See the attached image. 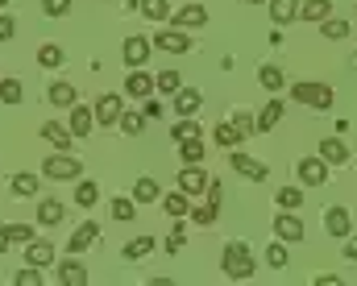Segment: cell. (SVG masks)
Instances as JSON below:
<instances>
[{
  "mask_svg": "<svg viewBox=\"0 0 357 286\" xmlns=\"http://www.w3.org/2000/svg\"><path fill=\"white\" fill-rule=\"evenodd\" d=\"M254 270H258V262L250 257V245L229 241V245H225V274H229L233 283H245V278H254Z\"/></svg>",
  "mask_w": 357,
  "mask_h": 286,
  "instance_id": "6da1fadb",
  "label": "cell"
},
{
  "mask_svg": "<svg viewBox=\"0 0 357 286\" xmlns=\"http://www.w3.org/2000/svg\"><path fill=\"white\" fill-rule=\"evenodd\" d=\"M291 95H295L299 104H307V108H320V112H324V108H333V100H337L328 84H295V92H291Z\"/></svg>",
  "mask_w": 357,
  "mask_h": 286,
  "instance_id": "7a4b0ae2",
  "label": "cell"
},
{
  "mask_svg": "<svg viewBox=\"0 0 357 286\" xmlns=\"http://www.w3.org/2000/svg\"><path fill=\"white\" fill-rule=\"evenodd\" d=\"M295 175H299L303 187H324V183H328V162H324V158H299Z\"/></svg>",
  "mask_w": 357,
  "mask_h": 286,
  "instance_id": "3957f363",
  "label": "cell"
},
{
  "mask_svg": "<svg viewBox=\"0 0 357 286\" xmlns=\"http://www.w3.org/2000/svg\"><path fill=\"white\" fill-rule=\"evenodd\" d=\"M46 179H79V158L59 150L54 158H46Z\"/></svg>",
  "mask_w": 357,
  "mask_h": 286,
  "instance_id": "277c9868",
  "label": "cell"
},
{
  "mask_svg": "<svg viewBox=\"0 0 357 286\" xmlns=\"http://www.w3.org/2000/svg\"><path fill=\"white\" fill-rule=\"evenodd\" d=\"M150 50H154V42H150V38H142V33L125 38V46H121V54H125V63H129V67H142V63L150 58Z\"/></svg>",
  "mask_w": 357,
  "mask_h": 286,
  "instance_id": "5b68a950",
  "label": "cell"
},
{
  "mask_svg": "<svg viewBox=\"0 0 357 286\" xmlns=\"http://www.w3.org/2000/svg\"><path fill=\"white\" fill-rule=\"evenodd\" d=\"M67 129H71V137H88L91 129H96V108H84V104H71Z\"/></svg>",
  "mask_w": 357,
  "mask_h": 286,
  "instance_id": "8992f818",
  "label": "cell"
},
{
  "mask_svg": "<svg viewBox=\"0 0 357 286\" xmlns=\"http://www.w3.org/2000/svg\"><path fill=\"white\" fill-rule=\"evenodd\" d=\"M324 228H328V237H349L354 232V220H349V207H328L324 212Z\"/></svg>",
  "mask_w": 357,
  "mask_h": 286,
  "instance_id": "52a82bcc",
  "label": "cell"
},
{
  "mask_svg": "<svg viewBox=\"0 0 357 286\" xmlns=\"http://www.w3.org/2000/svg\"><path fill=\"white\" fill-rule=\"evenodd\" d=\"M274 237H278V241H303V220L282 207V216L274 220Z\"/></svg>",
  "mask_w": 357,
  "mask_h": 286,
  "instance_id": "ba28073f",
  "label": "cell"
},
{
  "mask_svg": "<svg viewBox=\"0 0 357 286\" xmlns=\"http://www.w3.org/2000/svg\"><path fill=\"white\" fill-rule=\"evenodd\" d=\"M121 112H125V108H121V95H100V100H96V125H108V129H112V125H116V120H121Z\"/></svg>",
  "mask_w": 357,
  "mask_h": 286,
  "instance_id": "9c48e42d",
  "label": "cell"
},
{
  "mask_svg": "<svg viewBox=\"0 0 357 286\" xmlns=\"http://www.w3.org/2000/svg\"><path fill=\"white\" fill-rule=\"evenodd\" d=\"M154 46H158V50H167V54H187V50H191V38L175 25V29H162V33L154 38Z\"/></svg>",
  "mask_w": 357,
  "mask_h": 286,
  "instance_id": "30bf717a",
  "label": "cell"
},
{
  "mask_svg": "<svg viewBox=\"0 0 357 286\" xmlns=\"http://www.w3.org/2000/svg\"><path fill=\"white\" fill-rule=\"evenodd\" d=\"M320 158H324L328 166H345V162H349V145H345L341 137H324V141H320Z\"/></svg>",
  "mask_w": 357,
  "mask_h": 286,
  "instance_id": "8fae6325",
  "label": "cell"
},
{
  "mask_svg": "<svg viewBox=\"0 0 357 286\" xmlns=\"http://www.w3.org/2000/svg\"><path fill=\"white\" fill-rule=\"evenodd\" d=\"M125 92L133 95V100H150L158 88H154V75H146V71H133V75L125 79Z\"/></svg>",
  "mask_w": 357,
  "mask_h": 286,
  "instance_id": "7c38bea8",
  "label": "cell"
},
{
  "mask_svg": "<svg viewBox=\"0 0 357 286\" xmlns=\"http://www.w3.org/2000/svg\"><path fill=\"white\" fill-rule=\"evenodd\" d=\"M178 191H187V195H204V191H208V175H204L199 166H187V170L178 175Z\"/></svg>",
  "mask_w": 357,
  "mask_h": 286,
  "instance_id": "4fadbf2b",
  "label": "cell"
},
{
  "mask_svg": "<svg viewBox=\"0 0 357 286\" xmlns=\"http://www.w3.org/2000/svg\"><path fill=\"white\" fill-rule=\"evenodd\" d=\"M175 25L178 29H199V25H208V8H204V4H187V8H178Z\"/></svg>",
  "mask_w": 357,
  "mask_h": 286,
  "instance_id": "5bb4252c",
  "label": "cell"
},
{
  "mask_svg": "<svg viewBox=\"0 0 357 286\" xmlns=\"http://www.w3.org/2000/svg\"><path fill=\"white\" fill-rule=\"evenodd\" d=\"M199 104H204V95L195 92V88H178V92H175V112H178V116H195V112H199Z\"/></svg>",
  "mask_w": 357,
  "mask_h": 286,
  "instance_id": "9a60e30c",
  "label": "cell"
},
{
  "mask_svg": "<svg viewBox=\"0 0 357 286\" xmlns=\"http://www.w3.org/2000/svg\"><path fill=\"white\" fill-rule=\"evenodd\" d=\"M229 162H233V170H237V175H245V179H258V183L266 179V166H262V162H254L250 154H233Z\"/></svg>",
  "mask_w": 357,
  "mask_h": 286,
  "instance_id": "2e32d148",
  "label": "cell"
},
{
  "mask_svg": "<svg viewBox=\"0 0 357 286\" xmlns=\"http://www.w3.org/2000/svg\"><path fill=\"white\" fill-rule=\"evenodd\" d=\"M241 137H245V133H241V125H237V120H225V125H216V133H212V141H216V145H225V150H233Z\"/></svg>",
  "mask_w": 357,
  "mask_h": 286,
  "instance_id": "e0dca14e",
  "label": "cell"
},
{
  "mask_svg": "<svg viewBox=\"0 0 357 286\" xmlns=\"http://www.w3.org/2000/svg\"><path fill=\"white\" fill-rule=\"evenodd\" d=\"M25 257H29V266H50L54 262V245L50 241H29V249H25Z\"/></svg>",
  "mask_w": 357,
  "mask_h": 286,
  "instance_id": "ac0fdd59",
  "label": "cell"
},
{
  "mask_svg": "<svg viewBox=\"0 0 357 286\" xmlns=\"http://www.w3.org/2000/svg\"><path fill=\"white\" fill-rule=\"evenodd\" d=\"M96 237H100V228H96V220H84V224H79V228L71 232V253H84V249H88V245L96 241Z\"/></svg>",
  "mask_w": 357,
  "mask_h": 286,
  "instance_id": "d6986e66",
  "label": "cell"
},
{
  "mask_svg": "<svg viewBox=\"0 0 357 286\" xmlns=\"http://www.w3.org/2000/svg\"><path fill=\"white\" fill-rule=\"evenodd\" d=\"M59 283H63V286H84V283H88L84 262H63V266H59Z\"/></svg>",
  "mask_w": 357,
  "mask_h": 286,
  "instance_id": "ffe728a7",
  "label": "cell"
},
{
  "mask_svg": "<svg viewBox=\"0 0 357 286\" xmlns=\"http://www.w3.org/2000/svg\"><path fill=\"white\" fill-rule=\"evenodd\" d=\"M42 137H46L50 145H59V150H71V129H63L59 120H46V125H42Z\"/></svg>",
  "mask_w": 357,
  "mask_h": 286,
  "instance_id": "44dd1931",
  "label": "cell"
},
{
  "mask_svg": "<svg viewBox=\"0 0 357 286\" xmlns=\"http://www.w3.org/2000/svg\"><path fill=\"white\" fill-rule=\"evenodd\" d=\"M38 224H46V228L63 224V203H59V199H42V203H38Z\"/></svg>",
  "mask_w": 357,
  "mask_h": 286,
  "instance_id": "7402d4cb",
  "label": "cell"
},
{
  "mask_svg": "<svg viewBox=\"0 0 357 286\" xmlns=\"http://www.w3.org/2000/svg\"><path fill=\"white\" fill-rule=\"evenodd\" d=\"M299 17L303 21H324V17H333V0H303Z\"/></svg>",
  "mask_w": 357,
  "mask_h": 286,
  "instance_id": "603a6c76",
  "label": "cell"
},
{
  "mask_svg": "<svg viewBox=\"0 0 357 286\" xmlns=\"http://www.w3.org/2000/svg\"><path fill=\"white\" fill-rule=\"evenodd\" d=\"M178 158H183L187 166H199V162H204V141H199V137L178 141Z\"/></svg>",
  "mask_w": 357,
  "mask_h": 286,
  "instance_id": "cb8c5ba5",
  "label": "cell"
},
{
  "mask_svg": "<svg viewBox=\"0 0 357 286\" xmlns=\"http://www.w3.org/2000/svg\"><path fill=\"white\" fill-rule=\"evenodd\" d=\"M121 253H125L129 262H142V257H150V253H154V237H133Z\"/></svg>",
  "mask_w": 357,
  "mask_h": 286,
  "instance_id": "d4e9b609",
  "label": "cell"
},
{
  "mask_svg": "<svg viewBox=\"0 0 357 286\" xmlns=\"http://www.w3.org/2000/svg\"><path fill=\"white\" fill-rule=\"evenodd\" d=\"M270 17H274L278 25L295 21V17H299V0H270Z\"/></svg>",
  "mask_w": 357,
  "mask_h": 286,
  "instance_id": "484cf974",
  "label": "cell"
},
{
  "mask_svg": "<svg viewBox=\"0 0 357 286\" xmlns=\"http://www.w3.org/2000/svg\"><path fill=\"white\" fill-rule=\"evenodd\" d=\"M50 104H54V108H71V104H79V88H71V84H54V88H50Z\"/></svg>",
  "mask_w": 357,
  "mask_h": 286,
  "instance_id": "4316f807",
  "label": "cell"
},
{
  "mask_svg": "<svg viewBox=\"0 0 357 286\" xmlns=\"http://www.w3.org/2000/svg\"><path fill=\"white\" fill-rule=\"evenodd\" d=\"M282 112H287V108H282V100H270L266 108L258 112V129H262V133H266V129H274V125L282 120Z\"/></svg>",
  "mask_w": 357,
  "mask_h": 286,
  "instance_id": "83f0119b",
  "label": "cell"
},
{
  "mask_svg": "<svg viewBox=\"0 0 357 286\" xmlns=\"http://www.w3.org/2000/svg\"><path fill=\"white\" fill-rule=\"evenodd\" d=\"M137 8H142L146 21H167L171 17V4L167 0H137Z\"/></svg>",
  "mask_w": 357,
  "mask_h": 286,
  "instance_id": "f1b7e54d",
  "label": "cell"
},
{
  "mask_svg": "<svg viewBox=\"0 0 357 286\" xmlns=\"http://www.w3.org/2000/svg\"><path fill=\"white\" fill-rule=\"evenodd\" d=\"M162 207L175 216V220H183V216H191V203H187V191H171L167 199H162Z\"/></svg>",
  "mask_w": 357,
  "mask_h": 286,
  "instance_id": "f546056e",
  "label": "cell"
},
{
  "mask_svg": "<svg viewBox=\"0 0 357 286\" xmlns=\"http://www.w3.org/2000/svg\"><path fill=\"white\" fill-rule=\"evenodd\" d=\"M320 33H324L328 42H341V38H349V21H337V17H324V21H320Z\"/></svg>",
  "mask_w": 357,
  "mask_h": 286,
  "instance_id": "4dcf8cb0",
  "label": "cell"
},
{
  "mask_svg": "<svg viewBox=\"0 0 357 286\" xmlns=\"http://www.w3.org/2000/svg\"><path fill=\"white\" fill-rule=\"evenodd\" d=\"M258 84H262L266 92H278V88H287V75H282V67H262V71H258Z\"/></svg>",
  "mask_w": 357,
  "mask_h": 286,
  "instance_id": "1f68e13d",
  "label": "cell"
},
{
  "mask_svg": "<svg viewBox=\"0 0 357 286\" xmlns=\"http://www.w3.org/2000/svg\"><path fill=\"white\" fill-rule=\"evenodd\" d=\"M121 133H129V137H137L142 129H146V112H121Z\"/></svg>",
  "mask_w": 357,
  "mask_h": 286,
  "instance_id": "d6a6232c",
  "label": "cell"
},
{
  "mask_svg": "<svg viewBox=\"0 0 357 286\" xmlns=\"http://www.w3.org/2000/svg\"><path fill=\"white\" fill-rule=\"evenodd\" d=\"M158 199V183L154 179H137L133 183V203H154Z\"/></svg>",
  "mask_w": 357,
  "mask_h": 286,
  "instance_id": "836d02e7",
  "label": "cell"
},
{
  "mask_svg": "<svg viewBox=\"0 0 357 286\" xmlns=\"http://www.w3.org/2000/svg\"><path fill=\"white\" fill-rule=\"evenodd\" d=\"M38 63H42V67H63V50H59L54 42H42V46H38Z\"/></svg>",
  "mask_w": 357,
  "mask_h": 286,
  "instance_id": "e575fe53",
  "label": "cell"
},
{
  "mask_svg": "<svg viewBox=\"0 0 357 286\" xmlns=\"http://www.w3.org/2000/svg\"><path fill=\"white\" fill-rule=\"evenodd\" d=\"M0 100H4V104H21V100H25L21 79H0Z\"/></svg>",
  "mask_w": 357,
  "mask_h": 286,
  "instance_id": "d590c367",
  "label": "cell"
},
{
  "mask_svg": "<svg viewBox=\"0 0 357 286\" xmlns=\"http://www.w3.org/2000/svg\"><path fill=\"white\" fill-rule=\"evenodd\" d=\"M287 262H291V253H287V241H274V245L266 249V266H274V270H282Z\"/></svg>",
  "mask_w": 357,
  "mask_h": 286,
  "instance_id": "8d00e7d4",
  "label": "cell"
},
{
  "mask_svg": "<svg viewBox=\"0 0 357 286\" xmlns=\"http://www.w3.org/2000/svg\"><path fill=\"white\" fill-rule=\"evenodd\" d=\"M96 199H100L96 183H91V179H84V183L75 187V203H79V207H96Z\"/></svg>",
  "mask_w": 357,
  "mask_h": 286,
  "instance_id": "74e56055",
  "label": "cell"
},
{
  "mask_svg": "<svg viewBox=\"0 0 357 286\" xmlns=\"http://www.w3.org/2000/svg\"><path fill=\"white\" fill-rule=\"evenodd\" d=\"M171 137H175V141H187V137H199V120L183 116V120H178L175 129H171Z\"/></svg>",
  "mask_w": 357,
  "mask_h": 286,
  "instance_id": "f35d334b",
  "label": "cell"
},
{
  "mask_svg": "<svg viewBox=\"0 0 357 286\" xmlns=\"http://www.w3.org/2000/svg\"><path fill=\"white\" fill-rule=\"evenodd\" d=\"M303 203V191L299 187H278V207H287V212H295Z\"/></svg>",
  "mask_w": 357,
  "mask_h": 286,
  "instance_id": "ab89813d",
  "label": "cell"
},
{
  "mask_svg": "<svg viewBox=\"0 0 357 286\" xmlns=\"http://www.w3.org/2000/svg\"><path fill=\"white\" fill-rule=\"evenodd\" d=\"M8 187L17 191V195H33V191H38V175H13Z\"/></svg>",
  "mask_w": 357,
  "mask_h": 286,
  "instance_id": "60d3db41",
  "label": "cell"
},
{
  "mask_svg": "<svg viewBox=\"0 0 357 286\" xmlns=\"http://www.w3.org/2000/svg\"><path fill=\"white\" fill-rule=\"evenodd\" d=\"M154 88H158V92H167V95H175L178 88H183V79H178V71H162V75L154 79Z\"/></svg>",
  "mask_w": 357,
  "mask_h": 286,
  "instance_id": "b9f144b4",
  "label": "cell"
},
{
  "mask_svg": "<svg viewBox=\"0 0 357 286\" xmlns=\"http://www.w3.org/2000/svg\"><path fill=\"white\" fill-rule=\"evenodd\" d=\"M4 237H8V245H29V241H33V232H29L25 224H13V228H4Z\"/></svg>",
  "mask_w": 357,
  "mask_h": 286,
  "instance_id": "7bdbcfd3",
  "label": "cell"
},
{
  "mask_svg": "<svg viewBox=\"0 0 357 286\" xmlns=\"http://www.w3.org/2000/svg\"><path fill=\"white\" fill-rule=\"evenodd\" d=\"M191 220H195V224H204V228H212V224H216V203H208V207L191 212Z\"/></svg>",
  "mask_w": 357,
  "mask_h": 286,
  "instance_id": "ee69618b",
  "label": "cell"
},
{
  "mask_svg": "<svg viewBox=\"0 0 357 286\" xmlns=\"http://www.w3.org/2000/svg\"><path fill=\"white\" fill-rule=\"evenodd\" d=\"M112 216L116 220H133V199H112Z\"/></svg>",
  "mask_w": 357,
  "mask_h": 286,
  "instance_id": "f6af8a7d",
  "label": "cell"
},
{
  "mask_svg": "<svg viewBox=\"0 0 357 286\" xmlns=\"http://www.w3.org/2000/svg\"><path fill=\"white\" fill-rule=\"evenodd\" d=\"M42 8H46V17H63L71 8V0H42Z\"/></svg>",
  "mask_w": 357,
  "mask_h": 286,
  "instance_id": "bcb514c9",
  "label": "cell"
},
{
  "mask_svg": "<svg viewBox=\"0 0 357 286\" xmlns=\"http://www.w3.org/2000/svg\"><path fill=\"white\" fill-rule=\"evenodd\" d=\"M183 245H187V232H183V228H178V224H175V232L167 237V249H171V253H178Z\"/></svg>",
  "mask_w": 357,
  "mask_h": 286,
  "instance_id": "7dc6e473",
  "label": "cell"
},
{
  "mask_svg": "<svg viewBox=\"0 0 357 286\" xmlns=\"http://www.w3.org/2000/svg\"><path fill=\"white\" fill-rule=\"evenodd\" d=\"M17 283H21V286H38V283H42V274H38V266H29V270H21V274H17Z\"/></svg>",
  "mask_w": 357,
  "mask_h": 286,
  "instance_id": "c3c4849f",
  "label": "cell"
},
{
  "mask_svg": "<svg viewBox=\"0 0 357 286\" xmlns=\"http://www.w3.org/2000/svg\"><path fill=\"white\" fill-rule=\"evenodd\" d=\"M13 33H17V21H13V17H4V13H0V42H8V38H13Z\"/></svg>",
  "mask_w": 357,
  "mask_h": 286,
  "instance_id": "681fc988",
  "label": "cell"
},
{
  "mask_svg": "<svg viewBox=\"0 0 357 286\" xmlns=\"http://www.w3.org/2000/svg\"><path fill=\"white\" fill-rule=\"evenodd\" d=\"M345 257H349V262H357V237H354V232L345 237Z\"/></svg>",
  "mask_w": 357,
  "mask_h": 286,
  "instance_id": "f907efd6",
  "label": "cell"
},
{
  "mask_svg": "<svg viewBox=\"0 0 357 286\" xmlns=\"http://www.w3.org/2000/svg\"><path fill=\"white\" fill-rule=\"evenodd\" d=\"M0 253H8V237H4V224H0Z\"/></svg>",
  "mask_w": 357,
  "mask_h": 286,
  "instance_id": "816d5d0a",
  "label": "cell"
},
{
  "mask_svg": "<svg viewBox=\"0 0 357 286\" xmlns=\"http://www.w3.org/2000/svg\"><path fill=\"white\" fill-rule=\"evenodd\" d=\"M250 4H266V0H250Z\"/></svg>",
  "mask_w": 357,
  "mask_h": 286,
  "instance_id": "f5cc1de1",
  "label": "cell"
},
{
  "mask_svg": "<svg viewBox=\"0 0 357 286\" xmlns=\"http://www.w3.org/2000/svg\"><path fill=\"white\" fill-rule=\"evenodd\" d=\"M4 4H8V0H0V8H4Z\"/></svg>",
  "mask_w": 357,
  "mask_h": 286,
  "instance_id": "db71d44e",
  "label": "cell"
}]
</instances>
